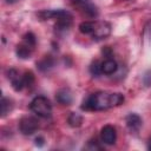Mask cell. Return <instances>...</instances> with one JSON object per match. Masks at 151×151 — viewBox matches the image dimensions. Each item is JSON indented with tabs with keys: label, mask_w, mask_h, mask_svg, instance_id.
Segmentation results:
<instances>
[{
	"label": "cell",
	"mask_w": 151,
	"mask_h": 151,
	"mask_svg": "<svg viewBox=\"0 0 151 151\" xmlns=\"http://www.w3.org/2000/svg\"><path fill=\"white\" fill-rule=\"evenodd\" d=\"M29 109L34 114H37L40 118H48V117H51V113H52L51 101L44 96L35 97L31 101Z\"/></svg>",
	"instance_id": "cell-2"
},
{
	"label": "cell",
	"mask_w": 151,
	"mask_h": 151,
	"mask_svg": "<svg viewBox=\"0 0 151 151\" xmlns=\"http://www.w3.org/2000/svg\"><path fill=\"white\" fill-rule=\"evenodd\" d=\"M149 34H150V39H151V27L149 28Z\"/></svg>",
	"instance_id": "cell-21"
},
{
	"label": "cell",
	"mask_w": 151,
	"mask_h": 151,
	"mask_svg": "<svg viewBox=\"0 0 151 151\" xmlns=\"http://www.w3.org/2000/svg\"><path fill=\"white\" fill-rule=\"evenodd\" d=\"M22 78H24V83H25V87L26 86H32V84L34 83V76H33V73L31 72V71H26L25 73H24V76H22Z\"/></svg>",
	"instance_id": "cell-17"
},
{
	"label": "cell",
	"mask_w": 151,
	"mask_h": 151,
	"mask_svg": "<svg viewBox=\"0 0 151 151\" xmlns=\"http://www.w3.org/2000/svg\"><path fill=\"white\" fill-rule=\"evenodd\" d=\"M34 142H35V145L37 146H44V144H45V139L42 137H37Z\"/></svg>",
	"instance_id": "cell-18"
},
{
	"label": "cell",
	"mask_w": 151,
	"mask_h": 151,
	"mask_svg": "<svg viewBox=\"0 0 151 151\" xmlns=\"http://www.w3.org/2000/svg\"><path fill=\"white\" fill-rule=\"evenodd\" d=\"M54 65V59L51 57V55H45L42 59H40L38 63H37V67L41 71V72H45V71H48L50 68H52Z\"/></svg>",
	"instance_id": "cell-11"
},
{
	"label": "cell",
	"mask_w": 151,
	"mask_h": 151,
	"mask_svg": "<svg viewBox=\"0 0 151 151\" xmlns=\"http://www.w3.org/2000/svg\"><path fill=\"white\" fill-rule=\"evenodd\" d=\"M125 123H126V126L133 131V132H137L140 127H142V118L137 114V113H130L125 117Z\"/></svg>",
	"instance_id": "cell-7"
},
{
	"label": "cell",
	"mask_w": 151,
	"mask_h": 151,
	"mask_svg": "<svg viewBox=\"0 0 151 151\" xmlns=\"http://www.w3.org/2000/svg\"><path fill=\"white\" fill-rule=\"evenodd\" d=\"M7 78L9 79L11 84H12V87L15 90V91H21L24 87H25V83H24V78L22 76L19 74V72L14 68H11L7 71Z\"/></svg>",
	"instance_id": "cell-6"
},
{
	"label": "cell",
	"mask_w": 151,
	"mask_h": 151,
	"mask_svg": "<svg viewBox=\"0 0 151 151\" xmlns=\"http://www.w3.org/2000/svg\"><path fill=\"white\" fill-rule=\"evenodd\" d=\"M0 107H1V117H5L7 113H9V111H11V110H12V107H13L12 100H11V99H8V98L2 97V98H1Z\"/></svg>",
	"instance_id": "cell-14"
},
{
	"label": "cell",
	"mask_w": 151,
	"mask_h": 151,
	"mask_svg": "<svg viewBox=\"0 0 151 151\" xmlns=\"http://www.w3.org/2000/svg\"><path fill=\"white\" fill-rule=\"evenodd\" d=\"M90 73L93 77H99L101 74V68H100V63L99 61H93L90 66Z\"/></svg>",
	"instance_id": "cell-16"
},
{
	"label": "cell",
	"mask_w": 151,
	"mask_h": 151,
	"mask_svg": "<svg viewBox=\"0 0 151 151\" xmlns=\"http://www.w3.org/2000/svg\"><path fill=\"white\" fill-rule=\"evenodd\" d=\"M110 33H111V25L106 21H98V22H96L93 33L91 35L96 40H101V39L107 38L110 35Z\"/></svg>",
	"instance_id": "cell-4"
},
{
	"label": "cell",
	"mask_w": 151,
	"mask_h": 151,
	"mask_svg": "<svg viewBox=\"0 0 151 151\" xmlns=\"http://www.w3.org/2000/svg\"><path fill=\"white\" fill-rule=\"evenodd\" d=\"M17 0H6V2L7 4H13V2H15Z\"/></svg>",
	"instance_id": "cell-20"
},
{
	"label": "cell",
	"mask_w": 151,
	"mask_h": 151,
	"mask_svg": "<svg viewBox=\"0 0 151 151\" xmlns=\"http://www.w3.org/2000/svg\"><path fill=\"white\" fill-rule=\"evenodd\" d=\"M39 129V122L35 117L25 116L19 120V130L25 136H31L35 133Z\"/></svg>",
	"instance_id": "cell-3"
},
{
	"label": "cell",
	"mask_w": 151,
	"mask_h": 151,
	"mask_svg": "<svg viewBox=\"0 0 151 151\" xmlns=\"http://www.w3.org/2000/svg\"><path fill=\"white\" fill-rule=\"evenodd\" d=\"M100 138L104 144L113 145L117 140V132L112 125H105L100 131Z\"/></svg>",
	"instance_id": "cell-5"
},
{
	"label": "cell",
	"mask_w": 151,
	"mask_h": 151,
	"mask_svg": "<svg viewBox=\"0 0 151 151\" xmlns=\"http://www.w3.org/2000/svg\"><path fill=\"white\" fill-rule=\"evenodd\" d=\"M55 100L61 105H71L72 103V94L68 88H60L55 93Z\"/></svg>",
	"instance_id": "cell-8"
},
{
	"label": "cell",
	"mask_w": 151,
	"mask_h": 151,
	"mask_svg": "<svg viewBox=\"0 0 151 151\" xmlns=\"http://www.w3.org/2000/svg\"><path fill=\"white\" fill-rule=\"evenodd\" d=\"M103 53H105V54H107V57H110L111 55V50L109 47H105V50H103Z\"/></svg>",
	"instance_id": "cell-19"
},
{
	"label": "cell",
	"mask_w": 151,
	"mask_h": 151,
	"mask_svg": "<svg viewBox=\"0 0 151 151\" xmlns=\"http://www.w3.org/2000/svg\"><path fill=\"white\" fill-rule=\"evenodd\" d=\"M33 50H34L33 47H31L29 45H27V44H25V42L22 41L21 44H19V45L17 46L15 53H17V55H18L20 59H28V58H31Z\"/></svg>",
	"instance_id": "cell-10"
},
{
	"label": "cell",
	"mask_w": 151,
	"mask_h": 151,
	"mask_svg": "<svg viewBox=\"0 0 151 151\" xmlns=\"http://www.w3.org/2000/svg\"><path fill=\"white\" fill-rule=\"evenodd\" d=\"M100 68H101V73L104 74H113L117 68H118V65L116 63V60L111 59V58H107L106 60H104L103 63H100Z\"/></svg>",
	"instance_id": "cell-9"
},
{
	"label": "cell",
	"mask_w": 151,
	"mask_h": 151,
	"mask_svg": "<svg viewBox=\"0 0 151 151\" xmlns=\"http://www.w3.org/2000/svg\"><path fill=\"white\" fill-rule=\"evenodd\" d=\"M94 25H96L94 21H83L79 25V31L83 34H92L94 29Z\"/></svg>",
	"instance_id": "cell-13"
},
{
	"label": "cell",
	"mask_w": 151,
	"mask_h": 151,
	"mask_svg": "<svg viewBox=\"0 0 151 151\" xmlns=\"http://www.w3.org/2000/svg\"><path fill=\"white\" fill-rule=\"evenodd\" d=\"M123 93H110V92H96L86 97L83 101L81 109L85 111H101L110 107L119 106L124 103Z\"/></svg>",
	"instance_id": "cell-1"
},
{
	"label": "cell",
	"mask_w": 151,
	"mask_h": 151,
	"mask_svg": "<svg viewBox=\"0 0 151 151\" xmlns=\"http://www.w3.org/2000/svg\"><path fill=\"white\" fill-rule=\"evenodd\" d=\"M22 41L27 45H29L31 47H35V44H37V39H35V35L32 33V32H28L26 33L24 37H22Z\"/></svg>",
	"instance_id": "cell-15"
},
{
	"label": "cell",
	"mask_w": 151,
	"mask_h": 151,
	"mask_svg": "<svg viewBox=\"0 0 151 151\" xmlns=\"http://www.w3.org/2000/svg\"><path fill=\"white\" fill-rule=\"evenodd\" d=\"M67 122H68V125L72 126V127H79L83 123V117L79 114V113H76V112H72L68 118H67Z\"/></svg>",
	"instance_id": "cell-12"
}]
</instances>
